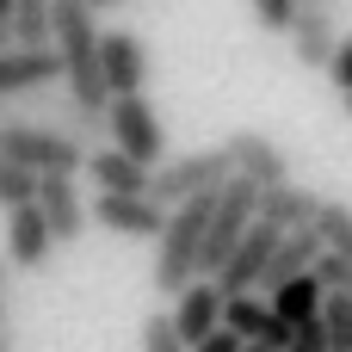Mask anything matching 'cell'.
<instances>
[{
  "instance_id": "d6a6232c",
  "label": "cell",
  "mask_w": 352,
  "mask_h": 352,
  "mask_svg": "<svg viewBox=\"0 0 352 352\" xmlns=\"http://www.w3.org/2000/svg\"><path fill=\"white\" fill-rule=\"evenodd\" d=\"M340 105H346V118H352V99H340Z\"/></svg>"
},
{
  "instance_id": "ac0fdd59",
  "label": "cell",
  "mask_w": 352,
  "mask_h": 352,
  "mask_svg": "<svg viewBox=\"0 0 352 352\" xmlns=\"http://www.w3.org/2000/svg\"><path fill=\"white\" fill-rule=\"evenodd\" d=\"M12 50H56V0H12Z\"/></svg>"
},
{
  "instance_id": "8fae6325",
  "label": "cell",
  "mask_w": 352,
  "mask_h": 352,
  "mask_svg": "<svg viewBox=\"0 0 352 352\" xmlns=\"http://www.w3.org/2000/svg\"><path fill=\"white\" fill-rule=\"evenodd\" d=\"M37 87H62V56L56 50H6L0 56V99H25Z\"/></svg>"
},
{
  "instance_id": "d6986e66",
  "label": "cell",
  "mask_w": 352,
  "mask_h": 352,
  "mask_svg": "<svg viewBox=\"0 0 352 352\" xmlns=\"http://www.w3.org/2000/svg\"><path fill=\"white\" fill-rule=\"evenodd\" d=\"M316 235H322V248H328L334 260H352V210L340 204V198H328V204H322Z\"/></svg>"
},
{
  "instance_id": "8992f818",
  "label": "cell",
  "mask_w": 352,
  "mask_h": 352,
  "mask_svg": "<svg viewBox=\"0 0 352 352\" xmlns=\"http://www.w3.org/2000/svg\"><path fill=\"white\" fill-rule=\"evenodd\" d=\"M223 316H229V297H223V285H217V278H198V285H192V291H179V297H173V309H167L173 334H179L192 352L204 346V340H217V334H223Z\"/></svg>"
},
{
  "instance_id": "9a60e30c",
  "label": "cell",
  "mask_w": 352,
  "mask_h": 352,
  "mask_svg": "<svg viewBox=\"0 0 352 352\" xmlns=\"http://www.w3.org/2000/svg\"><path fill=\"white\" fill-rule=\"evenodd\" d=\"M322 192H309V186H278V192H260V223H272L278 235H297V229H316V217H322Z\"/></svg>"
},
{
  "instance_id": "3957f363",
  "label": "cell",
  "mask_w": 352,
  "mask_h": 352,
  "mask_svg": "<svg viewBox=\"0 0 352 352\" xmlns=\"http://www.w3.org/2000/svg\"><path fill=\"white\" fill-rule=\"evenodd\" d=\"M229 179H235V167H229V155H223V142H217V148H198V155H173V161L148 179V198H155L161 210H179V204H192V198H217Z\"/></svg>"
},
{
  "instance_id": "7c38bea8",
  "label": "cell",
  "mask_w": 352,
  "mask_h": 352,
  "mask_svg": "<svg viewBox=\"0 0 352 352\" xmlns=\"http://www.w3.org/2000/svg\"><path fill=\"white\" fill-rule=\"evenodd\" d=\"M223 328H229L241 346H266V352H291L297 346V334L272 316V303H254V297H235L229 316H223Z\"/></svg>"
},
{
  "instance_id": "484cf974",
  "label": "cell",
  "mask_w": 352,
  "mask_h": 352,
  "mask_svg": "<svg viewBox=\"0 0 352 352\" xmlns=\"http://www.w3.org/2000/svg\"><path fill=\"white\" fill-rule=\"evenodd\" d=\"M291 352H328V334H322V322H316V328H303V334H297V346Z\"/></svg>"
},
{
  "instance_id": "7402d4cb",
  "label": "cell",
  "mask_w": 352,
  "mask_h": 352,
  "mask_svg": "<svg viewBox=\"0 0 352 352\" xmlns=\"http://www.w3.org/2000/svg\"><path fill=\"white\" fill-rule=\"evenodd\" d=\"M316 278H322V291H328V297H346V303H352V260H334V254H322Z\"/></svg>"
},
{
  "instance_id": "f1b7e54d",
  "label": "cell",
  "mask_w": 352,
  "mask_h": 352,
  "mask_svg": "<svg viewBox=\"0 0 352 352\" xmlns=\"http://www.w3.org/2000/svg\"><path fill=\"white\" fill-rule=\"evenodd\" d=\"M12 118H19V111H12V105H6V99H0V124H12Z\"/></svg>"
},
{
  "instance_id": "30bf717a",
  "label": "cell",
  "mask_w": 352,
  "mask_h": 352,
  "mask_svg": "<svg viewBox=\"0 0 352 352\" xmlns=\"http://www.w3.org/2000/svg\"><path fill=\"white\" fill-rule=\"evenodd\" d=\"M37 210H43V223H50L56 248H62V241H80V229L93 223V204H87V198H80V186H74V179H62V173L37 186Z\"/></svg>"
},
{
  "instance_id": "277c9868",
  "label": "cell",
  "mask_w": 352,
  "mask_h": 352,
  "mask_svg": "<svg viewBox=\"0 0 352 352\" xmlns=\"http://www.w3.org/2000/svg\"><path fill=\"white\" fill-rule=\"evenodd\" d=\"M105 130H111V148H118V155H130V161H136V167H148V173H161V167L173 161V155H167V130H161V118H155V105H148L142 93L111 99Z\"/></svg>"
},
{
  "instance_id": "4fadbf2b",
  "label": "cell",
  "mask_w": 352,
  "mask_h": 352,
  "mask_svg": "<svg viewBox=\"0 0 352 352\" xmlns=\"http://www.w3.org/2000/svg\"><path fill=\"white\" fill-rule=\"evenodd\" d=\"M93 223L111 229V235H142V241H161L167 229V210L155 198H93Z\"/></svg>"
},
{
  "instance_id": "4dcf8cb0",
  "label": "cell",
  "mask_w": 352,
  "mask_h": 352,
  "mask_svg": "<svg viewBox=\"0 0 352 352\" xmlns=\"http://www.w3.org/2000/svg\"><path fill=\"white\" fill-rule=\"evenodd\" d=\"M297 6H334V0H297Z\"/></svg>"
},
{
  "instance_id": "83f0119b",
  "label": "cell",
  "mask_w": 352,
  "mask_h": 352,
  "mask_svg": "<svg viewBox=\"0 0 352 352\" xmlns=\"http://www.w3.org/2000/svg\"><path fill=\"white\" fill-rule=\"evenodd\" d=\"M80 6H87V12L99 19V12H111V6H130V0H80Z\"/></svg>"
},
{
  "instance_id": "ffe728a7",
  "label": "cell",
  "mask_w": 352,
  "mask_h": 352,
  "mask_svg": "<svg viewBox=\"0 0 352 352\" xmlns=\"http://www.w3.org/2000/svg\"><path fill=\"white\" fill-rule=\"evenodd\" d=\"M37 173H25V167H12V161H0V210L12 217V210H31L37 204Z\"/></svg>"
},
{
  "instance_id": "5b68a950",
  "label": "cell",
  "mask_w": 352,
  "mask_h": 352,
  "mask_svg": "<svg viewBox=\"0 0 352 352\" xmlns=\"http://www.w3.org/2000/svg\"><path fill=\"white\" fill-rule=\"evenodd\" d=\"M223 155H229L235 179H248V186H260V192L291 186V161H285V148H278L272 136H260V130H235V136H223Z\"/></svg>"
},
{
  "instance_id": "6da1fadb",
  "label": "cell",
  "mask_w": 352,
  "mask_h": 352,
  "mask_svg": "<svg viewBox=\"0 0 352 352\" xmlns=\"http://www.w3.org/2000/svg\"><path fill=\"white\" fill-rule=\"evenodd\" d=\"M210 210L217 198H192L179 210H167V229L155 241V291L179 297L204 278V235H210Z\"/></svg>"
},
{
  "instance_id": "d4e9b609",
  "label": "cell",
  "mask_w": 352,
  "mask_h": 352,
  "mask_svg": "<svg viewBox=\"0 0 352 352\" xmlns=\"http://www.w3.org/2000/svg\"><path fill=\"white\" fill-rule=\"evenodd\" d=\"M328 80H334L340 99H352V37H340V50H334V62H328Z\"/></svg>"
},
{
  "instance_id": "9c48e42d",
  "label": "cell",
  "mask_w": 352,
  "mask_h": 352,
  "mask_svg": "<svg viewBox=\"0 0 352 352\" xmlns=\"http://www.w3.org/2000/svg\"><path fill=\"white\" fill-rule=\"evenodd\" d=\"M285 37H291V50H297L303 68H322L328 74V62L340 50V19H334V6H297V25Z\"/></svg>"
},
{
  "instance_id": "5bb4252c",
  "label": "cell",
  "mask_w": 352,
  "mask_h": 352,
  "mask_svg": "<svg viewBox=\"0 0 352 352\" xmlns=\"http://www.w3.org/2000/svg\"><path fill=\"white\" fill-rule=\"evenodd\" d=\"M87 179H93V192L99 198H148V167H136L130 155H118V148H93L87 155Z\"/></svg>"
},
{
  "instance_id": "f546056e",
  "label": "cell",
  "mask_w": 352,
  "mask_h": 352,
  "mask_svg": "<svg viewBox=\"0 0 352 352\" xmlns=\"http://www.w3.org/2000/svg\"><path fill=\"white\" fill-rule=\"evenodd\" d=\"M6 19H12V0H0V25H6Z\"/></svg>"
},
{
  "instance_id": "52a82bcc",
  "label": "cell",
  "mask_w": 352,
  "mask_h": 352,
  "mask_svg": "<svg viewBox=\"0 0 352 352\" xmlns=\"http://www.w3.org/2000/svg\"><path fill=\"white\" fill-rule=\"evenodd\" d=\"M278 241H285V235H278L272 223H254V229H248V241H241V248L229 254V266L217 272V285H223V297H229V303L266 285V266H272V254H278Z\"/></svg>"
},
{
  "instance_id": "e0dca14e",
  "label": "cell",
  "mask_w": 352,
  "mask_h": 352,
  "mask_svg": "<svg viewBox=\"0 0 352 352\" xmlns=\"http://www.w3.org/2000/svg\"><path fill=\"white\" fill-rule=\"evenodd\" d=\"M266 303H272V316H278L291 334H303V328H316V322H322V309H328V291H322V278L309 272V278H297V285L272 291Z\"/></svg>"
},
{
  "instance_id": "ba28073f",
  "label": "cell",
  "mask_w": 352,
  "mask_h": 352,
  "mask_svg": "<svg viewBox=\"0 0 352 352\" xmlns=\"http://www.w3.org/2000/svg\"><path fill=\"white\" fill-rule=\"evenodd\" d=\"M99 74H105L111 99L142 93L148 87V50H142V37L136 31H105L99 37Z\"/></svg>"
},
{
  "instance_id": "cb8c5ba5",
  "label": "cell",
  "mask_w": 352,
  "mask_h": 352,
  "mask_svg": "<svg viewBox=\"0 0 352 352\" xmlns=\"http://www.w3.org/2000/svg\"><path fill=\"white\" fill-rule=\"evenodd\" d=\"M248 6H254V19L266 31H291L297 25V0H248Z\"/></svg>"
},
{
  "instance_id": "2e32d148",
  "label": "cell",
  "mask_w": 352,
  "mask_h": 352,
  "mask_svg": "<svg viewBox=\"0 0 352 352\" xmlns=\"http://www.w3.org/2000/svg\"><path fill=\"white\" fill-rule=\"evenodd\" d=\"M50 248H56V235H50V223H43L37 204L6 217V266H12V272H37V266L50 260Z\"/></svg>"
},
{
  "instance_id": "836d02e7",
  "label": "cell",
  "mask_w": 352,
  "mask_h": 352,
  "mask_svg": "<svg viewBox=\"0 0 352 352\" xmlns=\"http://www.w3.org/2000/svg\"><path fill=\"white\" fill-rule=\"evenodd\" d=\"M248 352H266V346H248Z\"/></svg>"
},
{
  "instance_id": "603a6c76",
  "label": "cell",
  "mask_w": 352,
  "mask_h": 352,
  "mask_svg": "<svg viewBox=\"0 0 352 352\" xmlns=\"http://www.w3.org/2000/svg\"><path fill=\"white\" fill-rule=\"evenodd\" d=\"M142 352H192V346L173 334V322H167V316H148V322H142Z\"/></svg>"
},
{
  "instance_id": "1f68e13d",
  "label": "cell",
  "mask_w": 352,
  "mask_h": 352,
  "mask_svg": "<svg viewBox=\"0 0 352 352\" xmlns=\"http://www.w3.org/2000/svg\"><path fill=\"white\" fill-rule=\"evenodd\" d=\"M0 352H12V346H6V334H0Z\"/></svg>"
},
{
  "instance_id": "4316f807",
  "label": "cell",
  "mask_w": 352,
  "mask_h": 352,
  "mask_svg": "<svg viewBox=\"0 0 352 352\" xmlns=\"http://www.w3.org/2000/svg\"><path fill=\"white\" fill-rule=\"evenodd\" d=\"M198 352H248V346H241V340H235V334H229V328H223V334H217V340H204V346H198Z\"/></svg>"
},
{
  "instance_id": "44dd1931",
  "label": "cell",
  "mask_w": 352,
  "mask_h": 352,
  "mask_svg": "<svg viewBox=\"0 0 352 352\" xmlns=\"http://www.w3.org/2000/svg\"><path fill=\"white\" fill-rule=\"evenodd\" d=\"M322 334H328V352H352V303H346V297H328V309H322Z\"/></svg>"
},
{
  "instance_id": "7a4b0ae2",
  "label": "cell",
  "mask_w": 352,
  "mask_h": 352,
  "mask_svg": "<svg viewBox=\"0 0 352 352\" xmlns=\"http://www.w3.org/2000/svg\"><path fill=\"white\" fill-rule=\"evenodd\" d=\"M87 142H74V136H62V130H43V124H0V161H12V167H25V173H37V179H74V173H87Z\"/></svg>"
}]
</instances>
